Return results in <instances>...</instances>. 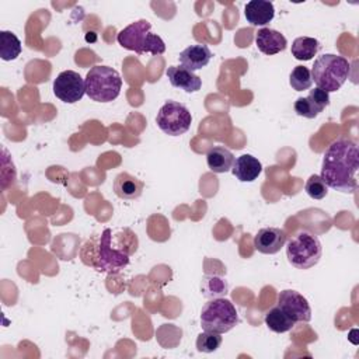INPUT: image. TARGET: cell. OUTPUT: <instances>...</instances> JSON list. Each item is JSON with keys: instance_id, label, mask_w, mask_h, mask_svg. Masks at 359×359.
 <instances>
[{"instance_id": "cell-1", "label": "cell", "mask_w": 359, "mask_h": 359, "mask_svg": "<svg viewBox=\"0 0 359 359\" xmlns=\"http://www.w3.org/2000/svg\"><path fill=\"white\" fill-rule=\"evenodd\" d=\"M137 248V238L129 229H105L98 237L88 240L84 251H90L86 261L97 271L116 273L129 264V257Z\"/></svg>"}, {"instance_id": "cell-2", "label": "cell", "mask_w": 359, "mask_h": 359, "mask_svg": "<svg viewBox=\"0 0 359 359\" xmlns=\"http://www.w3.org/2000/svg\"><path fill=\"white\" fill-rule=\"evenodd\" d=\"M359 150L355 142L341 139L328 146L323 156L321 178L328 188L342 194H352L356 187Z\"/></svg>"}, {"instance_id": "cell-3", "label": "cell", "mask_w": 359, "mask_h": 359, "mask_svg": "<svg viewBox=\"0 0 359 359\" xmlns=\"http://www.w3.org/2000/svg\"><path fill=\"white\" fill-rule=\"evenodd\" d=\"M351 65L348 59L334 53H325L314 60L311 67V80L325 93L337 91L349 76Z\"/></svg>"}, {"instance_id": "cell-4", "label": "cell", "mask_w": 359, "mask_h": 359, "mask_svg": "<svg viewBox=\"0 0 359 359\" xmlns=\"http://www.w3.org/2000/svg\"><path fill=\"white\" fill-rule=\"evenodd\" d=\"M151 24L147 20H137L123 29L119 31L116 41L118 43L128 49L133 50L137 55L151 53L161 55L165 52L164 41L151 31Z\"/></svg>"}, {"instance_id": "cell-5", "label": "cell", "mask_w": 359, "mask_h": 359, "mask_svg": "<svg viewBox=\"0 0 359 359\" xmlns=\"http://www.w3.org/2000/svg\"><path fill=\"white\" fill-rule=\"evenodd\" d=\"M86 94L97 102L114 101L122 87V79L119 73L104 65H97L91 67L84 79Z\"/></svg>"}, {"instance_id": "cell-6", "label": "cell", "mask_w": 359, "mask_h": 359, "mask_svg": "<svg viewBox=\"0 0 359 359\" xmlns=\"http://www.w3.org/2000/svg\"><path fill=\"white\" fill-rule=\"evenodd\" d=\"M323 247L318 237L307 230L297 231L287 240L286 257L292 266L297 269H309L320 261Z\"/></svg>"}, {"instance_id": "cell-7", "label": "cell", "mask_w": 359, "mask_h": 359, "mask_svg": "<svg viewBox=\"0 0 359 359\" xmlns=\"http://www.w3.org/2000/svg\"><path fill=\"white\" fill-rule=\"evenodd\" d=\"M238 323L234 304L224 297L210 299L201 311V325L205 331L224 334Z\"/></svg>"}, {"instance_id": "cell-8", "label": "cell", "mask_w": 359, "mask_h": 359, "mask_svg": "<svg viewBox=\"0 0 359 359\" xmlns=\"http://www.w3.org/2000/svg\"><path fill=\"white\" fill-rule=\"evenodd\" d=\"M157 126L170 136H180L184 135L192 122V115L189 109L177 102V101H167L157 112L156 116Z\"/></svg>"}, {"instance_id": "cell-9", "label": "cell", "mask_w": 359, "mask_h": 359, "mask_svg": "<svg viewBox=\"0 0 359 359\" xmlns=\"http://www.w3.org/2000/svg\"><path fill=\"white\" fill-rule=\"evenodd\" d=\"M53 93L60 101L66 104H74L80 101L86 94V83L77 72L65 70L55 79Z\"/></svg>"}, {"instance_id": "cell-10", "label": "cell", "mask_w": 359, "mask_h": 359, "mask_svg": "<svg viewBox=\"0 0 359 359\" xmlns=\"http://www.w3.org/2000/svg\"><path fill=\"white\" fill-rule=\"evenodd\" d=\"M278 306L294 323H309L311 320V309L307 299L296 290L286 289L279 292Z\"/></svg>"}, {"instance_id": "cell-11", "label": "cell", "mask_w": 359, "mask_h": 359, "mask_svg": "<svg viewBox=\"0 0 359 359\" xmlns=\"http://www.w3.org/2000/svg\"><path fill=\"white\" fill-rule=\"evenodd\" d=\"M330 104V95L321 88L310 90L307 97H299L293 105L294 112L299 116H304L307 119L316 118L323 109Z\"/></svg>"}, {"instance_id": "cell-12", "label": "cell", "mask_w": 359, "mask_h": 359, "mask_svg": "<svg viewBox=\"0 0 359 359\" xmlns=\"http://www.w3.org/2000/svg\"><path fill=\"white\" fill-rule=\"evenodd\" d=\"M285 243L286 233L279 227H264L254 236V247L261 254H276Z\"/></svg>"}, {"instance_id": "cell-13", "label": "cell", "mask_w": 359, "mask_h": 359, "mask_svg": "<svg viewBox=\"0 0 359 359\" xmlns=\"http://www.w3.org/2000/svg\"><path fill=\"white\" fill-rule=\"evenodd\" d=\"M165 74L171 86L181 88L185 93H196L202 87V79L184 66H170Z\"/></svg>"}, {"instance_id": "cell-14", "label": "cell", "mask_w": 359, "mask_h": 359, "mask_svg": "<svg viewBox=\"0 0 359 359\" xmlns=\"http://www.w3.org/2000/svg\"><path fill=\"white\" fill-rule=\"evenodd\" d=\"M255 43L258 49L265 55H276L286 49V38L276 29L261 28L255 35Z\"/></svg>"}, {"instance_id": "cell-15", "label": "cell", "mask_w": 359, "mask_h": 359, "mask_svg": "<svg viewBox=\"0 0 359 359\" xmlns=\"http://www.w3.org/2000/svg\"><path fill=\"white\" fill-rule=\"evenodd\" d=\"M210 57H212V52L203 43L191 45L180 53L181 66H184L185 69H188L191 72H195V70H199V69L205 67L209 63Z\"/></svg>"}, {"instance_id": "cell-16", "label": "cell", "mask_w": 359, "mask_h": 359, "mask_svg": "<svg viewBox=\"0 0 359 359\" xmlns=\"http://www.w3.org/2000/svg\"><path fill=\"white\" fill-rule=\"evenodd\" d=\"M244 15L247 22L251 25H266L273 20L275 8L273 4L268 0H251L245 4Z\"/></svg>"}, {"instance_id": "cell-17", "label": "cell", "mask_w": 359, "mask_h": 359, "mask_svg": "<svg viewBox=\"0 0 359 359\" xmlns=\"http://www.w3.org/2000/svg\"><path fill=\"white\" fill-rule=\"evenodd\" d=\"M233 175L241 182H252L262 171V164L251 154H241L237 157L231 167Z\"/></svg>"}, {"instance_id": "cell-18", "label": "cell", "mask_w": 359, "mask_h": 359, "mask_svg": "<svg viewBox=\"0 0 359 359\" xmlns=\"http://www.w3.org/2000/svg\"><path fill=\"white\" fill-rule=\"evenodd\" d=\"M143 187L144 184L129 172H121L114 180V192L116 196L126 201L137 199L143 192Z\"/></svg>"}, {"instance_id": "cell-19", "label": "cell", "mask_w": 359, "mask_h": 359, "mask_svg": "<svg viewBox=\"0 0 359 359\" xmlns=\"http://www.w3.org/2000/svg\"><path fill=\"white\" fill-rule=\"evenodd\" d=\"M206 163L210 171L223 174L227 172L234 163L233 153L224 146H212L206 151Z\"/></svg>"}, {"instance_id": "cell-20", "label": "cell", "mask_w": 359, "mask_h": 359, "mask_svg": "<svg viewBox=\"0 0 359 359\" xmlns=\"http://www.w3.org/2000/svg\"><path fill=\"white\" fill-rule=\"evenodd\" d=\"M265 324L266 327L278 334L287 332L294 327V321L279 307H272L266 314H265Z\"/></svg>"}, {"instance_id": "cell-21", "label": "cell", "mask_w": 359, "mask_h": 359, "mask_svg": "<svg viewBox=\"0 0 359 359\" xmlns=\"http://www.w3.org/2000/svg\"><path fill=\"white\" fill-rule=\"evenodd\" d=\"M320 49V42L311 36H299L292 43V55L297 60H310Z\"/></svg>"}, {"instance_id": "cell-22", "label": "cell", "mask_w": 359, "mask_h": 359, "mask_svg": "<svg viewBox=\"0 0 359 359\" xmlns=\"http://www.w3.org/2000/svg\"><path fill=\"white\" fill-rule=\"evenodd\" d=\"M21 53L20 39L10 31H0V57L3 60H14Z\"/></svg>"}, {"instance_id": "cell-23", "label": "cell", "mask_w": 359, "mask_h": 359, "mask_svg": "<svg viewBox=\"0 0 359 359\" xmlns=\"http://www.w3.org/2000/svg\"><path fill=\"white\" fill-rule=\"evenodd\" d=\"M201 289H202L205 297L216 299V297H223L227 293L229 285H227L226 279L213 275V276H205L203 278Z\"/></svg>"}, {"instance_id": "cell-24", "label": "cell", "mask_w": 359, "mask_h": 359, "mask_svg": "<svg viewBox=\"0 0 359 359\" xmlns=\"http://www.w3.org/2000/svg\"><path fill=\"white\" fill-rule=\"evenodd\" d=\"M289 83H290L292 88L296 91L309 90L313 84L311 72L306 66H296L289 76Z\"/></svg>"}, {"instance_id": "cell-25", "label": "cell", "mask_w": 359, "mask_h": 359, "mask_svg": "<svg viewBox=\"0 0 359 359\" xmlns=\"http://www.w3.org/2000/svg\"><path fill=\"white\" fill-rule=\"evenodd\" d=\"M222 334L213 331L201 332L196 338V349L203 353H212L222 345Z\"/></svg>"}, {"instance_id": "cell-26", "label": "cell", "mask_w": 359, "mask_h": 359, "mask_svg": "<svg viewBox=\"0 0 359 359\" xmlns=\"http://www.w3.org/2000/svg\"><path fill=\"white\" fill-rule=\"evenodd\" d=\"M304 191L313 199H323L328 194V187H327V184L323 181V178L320 175L313 174L306 181Z\"/></svg>"}]
</instances>
